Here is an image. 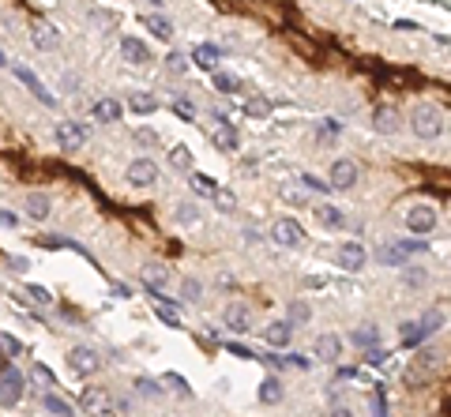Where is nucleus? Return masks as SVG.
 <instances>
[{
	"instance_id": "f257e3e1",
	"label": "nucleus",
	"mask_w": 451,
	"mask_h": 417,
	"mask_svg": "<svg viewBox=\"0 0 451 417\" xmlns=\"http://www.w3.org/2000/svg\"><path fill=\"white\" fill-rule=\"evenodd\" d=\"M410 131L417 139H440V131H444V113H440V105L417 102L410 109Z\"/></svg>"
},
{
	"instance_id": "f03ea898",
	"label": "nucleus",
	"mask_w": 451,
	"mask_h": 417,
	"mask_svg": "<svg viewBox=\"0 0 451 417\" xmlns=\"http://www.w3.org/2000/svg\"><path fill=\"white\" fill-rule=\"evenodd\" d=\"M27 380L19 376V368H12V361H0V406L4 410H15L23 402Z\"/></svg>"
},
{
	"instance_id": "7ed1b4c3",
	"label": "nucleus",
	"mask_w": 451,
	"mask_h": 417,
	"mask_svg": "<svg viewBox=\"0 0 451 417\" xmlns=\"http://www.w3.org/2000/svg\"><path fill=\"white\" fill-rule=\"evenodd\" d=\"M357 181H361V166H357L354 158H335V162H331V169H327V184H331L335 192L354 188Z\"/></svg>"
},
{
	"instance_id": "20e7f679",
	"label": "nucleus",
	"mask_w": 451,
	"mask_h": 417,
	"mask_svg": "<svg viewBox=\"0 0 451 417\" xmlns=\"http://www.w3.org/2000/svg\"><path fill=\"white\" fill-rule=\"evenodd\" d=\"M68 368L75 376H98V372H102V354H98L94 346H72Z\"/></svg>"
},
{
	"instance_id": "39448f33",
	"label": "nucleus",
	"mask_w": 451,
	"mask_h": 417,
	"mask_svg": "<svg viewBox=\"0 0 451 417\" xmlns=\"http://www.w3.org/2000/svg\"><path fill=\"white\" fill-rule=\"evenodd\" d=\"M402 218H406V229L410 233H433L436 229V207H428V203H414V207H406L402 211Z\"/></svg>"
},
{
	"instance_id": "423d86ee",
	"label": "nucleus",
	"mask_w": 451,
	"mask_h": 417,
	"mask_svg": "<svg viewBox=\"0 0 451 417\" xmlns=\"http://www.w3.org/2000/svg\"><path fill=\"white\" fill-rule=\"evenodd\" d=\"M271 240L282 245V248H301L305 245V229H301L297 218H279V222L271 226Z\"/></svg>"
},
{
	"instance_id": "0eeeda50",
	"label": "nucleus",
	"mask_w": 451,
	"mask_h": 417,
	"mask_svg": "<svg viewBox=\"0 0 451 417\" xmlns=\"http://www.w3.org/2000/svg\"><path fill=\"white\" fill-rule=\"evenodd\" d=\"M128 184L132 188H151V184H158V177H162V169H158V162H151V158H136L128 166Z\"/></svg>"
},
{
	"instance_id": "6e6552de",
	"label": "nucleus",
	"mask_w": 451,
	"mask_h": 417,
	"mask_svg": "<svg viewBox=\"0 0 451 417\" xmlns=\"http://www.w3.org/2000/svg\"><path fill=\"white\" fill-rule=\"evenodd\" d=\"M433 368H436V354H428V349H425V354H417L410 365H406L402 383H406V387H421V383L433 376Z\"/></svg>"
},
{
	"instance_id": "1a4fd4ad",
	"label": "nucleus",
	"mask_w": 451,
	"mask_h": 417,
	"mask_svg": "<svg viewBox=\"0 0 451 417\" xmlns=\"http://www.w3.org/2000/svg\"><path fill=\"white\" fill-rule=\"evenodd\" d=\"M222 323H226V331L248 335L252 331V309H248L245 301H229L226 309H222Z\"/></svg>"
},
{
	"instance_id": "9d476101",
	"label": "nucleus",
	"mask_w": 451,
	"mask_h": 417,
	"mask_svg": "<svg viewBox=\"0 0 451 417\" xmlns=\"http://www.w3.org/2000/svg\"><path fill=\"white\" fill-rule=\"evenodd\" d=\"M53 136H57V147L61 150H80L87 143V128H80L75 120H61V124L53 128Z\"/></svg>"
},
{
	"instance_id": "9b49d317",
	"label": "nucleus",
	"mask_w": 451,
	"mask_h": 417,
	"mask_svg": "<svg viewBox=\"0 0 451 417\" xmlns=\"http://www.w3.org/2000/svg\"><path fill=\"white\" fill-rule=\"evenodd\" d=\"M15 79H19V83H23V86H27V91H30V94H34V98H38V102H42V105H49V109H53V105H57V98H53V94L46 91V83H42V79H38V75H34V72H30V68H27V64H15Z\"/></svg>"
},
{
	"instance_id": "f8f14e48",
	"label": "nucleus",
	"mask_w": 451,
	"mask_h": 417,
	"mask_svg": "<svg viewBox=\"0 0 451 417\" xmlns=\"http://www.w3.org/2000/svg\"><path fill=\"white\" fill-rule=\"evenodd\" d=\"M399 120H402V113L395 105H376L372 109V128H376L380 136H395V131H399Z\"/></svg>"
},
{
	"instance_id": "ddd939ff",
	"label": "nucleus",
	"mask_w": 451,
	"mask_h": 417,
	"mask_svg": "<svg viewBox=\"0 0 451 417\" xmlns=\"http://www.w3.org/2000/svg\"><path fill=\"white\" fill-rule=\"evenodd\" d=\"M312 349H316V361H324V365H335V361L343 357V338L327 331V335L316 338V346H312Z\"/></svg>"
},
{
	"instance_id": "4468645a",
	"label": "nucleus",
	"mask_w": 451,
	"mask_h": 417,
	"mask_svg": "<svg viewBox=\"0 0 451 417\" xmlns=\"http://www.w3.org/2000/svg\"><path fill=\"white\" fill-rule=\"evenodd\" d=\"M263 342L274 346V349H286V346L293 342V323H290V320H274V323H267V331H263Z\"/></svg>"
},
{
	"instance_id": "2eb2a0df",
	"label": "nucleus",
	"mask_w": 451,
	"mask_h": 417,
	"mask_svg": "<svg viewBox=\"0 0 451 417\" xmlns=\"http://www.w3.org/2000/svg\"><path fill=\"white\" fill-rule=\"evenodd\" d=\"M30 41H34V49H42V53L61 49V34H57V27H49V23H34V30H30Z\"/></svg>"
},
{
	"instance_id": "dca6fc26",
	"label": "nucleus",
	"mask_w": 451,
	"mask_h": 417,
	"mask_svg": "<svg viewBox=\"0 0 451 417\" xmlns=\"http://www.w3.org/2000/svg\"><path fill=\"white\" fill-rule=\"evenodd\" d=\"M369 259V252L357 245V240H346L343 248H338V263H343V271H361Z\"/></svg>"
},
{
	"instance_id": "f3484780",
	"label": "nucleus",
	"mask_w": 451,
	"mask_h": 417,
	"mask_svg": "<svg viewBox=\"0 0 451 417\" xmlns=\"http://www.w3.org/2000/svg\"><path fill=\"white\" fill-rule=\"evenodd\" d=\"M428 338V331H425V323L421 320H402V327H399V342H402V349H417Z\"/></svg>"
},
{
	"instance_id": "a211bd4d",
	"label": "nucleus",
	"mask_w": 451,
	"mask_h": 417,
	"mask_svg": "<svg viewBox=\"0 0 451 417\" xmlns=\"http://www.w3.org/2000/svg\"><path fill=\"white\" fill-rule=\"evenodd\" d=\"M23 211L34 218V222H46L49 211H53V200L46 192H27V200H23Z\"/></svg>"
},
{
	"instance_id": "6ab92c4d",
	"label": "nucleus",
	"mask_w": 451,
	"mask_h": 417,
	"mask_svg": "<svg viewBox=\"0 0 451 417\" xmlns=\"http://www.w3.org/2000/svg\"><path fill=\"white\" fill-rule=\"evenodd\" d=\"M109 406H113V399H109L106 391H83V399H80V410L91 413V417H102Z\"/></svg>"
},
{
	"instance_id": "aec40b11",
	"label": "nucleus",
	"mask_w": 451,
	"mask_h": 417,
	"mask_svg": "<svg viewBox=\"0 0 451 417\" xmlns=\"http://www.w3.org/2000/svg\"><path fill=\"white\" fill-rule=\"evenodd\" d=\"M143 282H147V290H155L158 297H166V282H170V271L162 267V263H147V267H143Z\"/></svg>"
},
{
	"instance_id": "412c9836",
	"label": "nucleus",
	"mask_w": 451,
	"mask_h": 417,
	"mask_svg": "<svg viewBox=\"0 0 451 417\" xmlns=\"http://www.w3.org/2000/svg\"><path fill=\"white\" fill-rule=\"evenodd\" d=\"M91 117L98 120V124H113V120H120V102L117 98H98V102L91 105Z\"/></svg>"
},
{
	"instance_id": "4be33fe9",
	"label": "nucleus",
	"mask_w": 451,
	"mask_h": 417,
	"mask_svg": "<svg viewBox=\"0 0 451 417\" xmlns=\"http://www.w3.org/2000/svg\"><path fill=\"white\" fill-rule=\"evenodd\" d=\"M120 57H125L128 64H147L151 60V49L143 46L139 38H120Z\"/></svg>"
},
{
	"instance_id": "5701e85b",
	"label": "nucleus",
	"mask_w": 451,
	"mask_h": 417,
	"mask_svg": "<svg viewBox=\"0 0 451 417\" xmlns=\"http://www.w3.org/2000/svg\"><path fill=\"white\" fill-rule=\"evenodd\" d=\"M316 222H320L324 229H343L346 226V214L338 211L335 203H316Z\"/></svg>"
},
{
	"instance_id": "b1692460",
	"label": "nucleus",
	"mask_w": 451,
	"mask_h": 417,
	"mask_svg": "<svg viewBox=\"0 0 451 417\" xmlns=\"http://www.w3.org/2000/svg\"><path fill=\"white\" fill-rule=\"evenodd\" d=\"M282 394H286V387H282L279 376H267V380L260 383V402H263V406H279Z\"/></svg>"
},
{
	"instance_id": "393cba45",
	"label": "nucleus",
	"mask_w": 451,
	"mask_h": 417,
	"mask_svg": "<svg viewBox=\"0 0 451 417\" xmlns=\"http://www.w3.org/2000/svg\"><path fill=\"white\" fill-rule=\"evenodd\" d=\"M143 27H147V30H151V34H155V38H162V41H166V38H173V23H170L166 15H158V12L143 15Z\"/></svg>"
},
{
	"instance_id": "a878e982",
	"label": "nucleus",
	"mask_w": 451,
	"mask_h": 417,
	"mask_svg": "<svg viewBox=\"0 0 451 417\" xmlns=\"http://www.w3.org/2000/svg\"><path fill=\"white\" fill-rule=\"evenodd\" d=\"M350 342L361 346V349H376L380 346V331L372 323H365V327H357V331H350Z\"/></svg>"
},
{
	"instance_id": "bb28decb",
	"label": "nucleus",
	"mask_w": 451,
	"mask_h": 417,
	"mask_svg": "<svg viewBox=\"0 0 451 417\" xmlns=\"http://www.w3.org/2000/svg\"><path fill=\"white\" fill-rule=\"evenodd\" d=\"M218 57H222V53H218V46H211V41H203V46L192 49V60L200 64V68H215Z\"/></svg>"
},
{
	"instance_id": "cd10ccee",
	"label": "nucleus",
	"mask_w": 451,
	"mask_h": 417,
	"mask_svg": "<svg viewBox=\"0 0 451 417\" xmlns=\"http://www.w3.org/2000/svg\"><path fill=\"white\" fill-rule=\"evenodd\" d=\"M42 406H46V413H53V417H72L75 410L64 399H57L53 391H42Z\"/></svg>"
},
{
	"instance_id": "c85d7f7f",
	"label": "nucleus",
	"mask_w": 451,
	"mask_h": 417,
	"mask_svg": "<svg viewBox=\"0 0 451 417\" xmlns=\"http://www.w3.org/2000/svg\"><path fill=\"white\" fill-rule=\"evenodd\" d=\"M189 184H192V192H200V195H218V181L215 177H207V173H189Z\"/></svg>"
},
{
	"instance_id": "c756f323",
	"label": "nucleus",
	"mask_w": 451,
	"mask_h": 417,
	"mask_svg": "<svg viewBox=\"0 0 451 417\" xmlns=\"http://www.w3.org/2000/svg\"><path fill=\"white\" fill-rule=\"evenodd\" d=\"M128 109H132V113H155V109H158V98L136 91V94L128 98Z\"/></svg>"
},
{
	"instance_id": "7c9ffc66",
	"label": "nucleus",
	"mask_w": 451,
	"mask_h": 417,
	"mask_svg": "<svg viewBox=\"0 0 451 417\" xmlns=\"http://www.w3.org/2000/svg\"><path fill=\"white\" fill-rule=\"evenodd\" d=\"M200 297H203V282H200V278H192V274H189V278H181V301L196 304Z\"/></svg>"
},
{
	"instance_id": "2f4dec72",
	"label": "nucleus",
	"mask_w": 451,
	"mask_h": 417,
	"mask_svg": "<svg viewBox=\"0 0 451 417\" xmlns=\"http://www.w3.org/2000/svg\"><path fill=\"white\" fill-rule=\"evenodd\" d=\"M376 263H388V267H402V263H406V256H402L399 248H395V240H391V245L376 248Z\"/></svg>"
},
{
	"instance_id": "473e14b6",
	"label": "nucleus",
	"mask_w": 451,
	"mask_h": 417,
	"mask_svg": "<svg viewBox=\"0 0 451 417\" xmlns=\"http://www.w3.org/2000/svg\"><path fill=\"white\" fill-rule=\"evenodd\" d=\"M170 166H173V169H181V173H189V169H192V150L177 143V147L170 150Z\"/></svg>"
},
{
	"instance_id": "72a5a7b5",
	"label": "nucleus",
	"mask_w": 451,
	"mask_h": 417,
	"mask_svg": "<svg viewBox=\"0 0 451 417\" xmlns=\"http://www.w3.org/2000/svg\"><path fill=\"white\" fill-rule=\"evenodd\" d=\"M215 143L222 147V150H237V147H241V136H237V128L222 124V128H218V136H215Z\"/></svg>"
},
{
	"instance_id": "f704fd0d",
	"label": "nucleus",
	"mask_w": 451,
	"mask_h": 417,
	"mask_svg": "<svg viewBox=\"0 0 451 417\" xmlns=\"http://www.w3.org/2000/svg\"><path fill=\"white\" fill-rule=\"evenodd\" d=\"M136 394H143V399H158V394H162V383L151 380V376H136Z\"/></svg>"
},
{
	"instance_id": "c9c22d12",
	"label": "nucleus",
	"mask_w": 451,
	"mask_h": 417,
	"mask_svg": "<svg viewBox=\"0 0 451 417\" xmlns=\"http://www.w3.org/2000/svg\"><path fill=\"white\" fill-rule=\"evenodd\" d=\"M215 86L222 94H237L241 91V79H237V75H229V72H215Z\"/></svg>"
},
{
	"instance_id": "e433bc0d",
	"label": "nucleus",
	"mask_w": 451,
	"mask_h": 417,
	"mask_svg": "<svg viewBox=\"0 0 451 417\" xmlns=\"http://www.w3.org/2000/svg\"><path fill=\"white\" fill-rule=\"evenodd\" d=\"M177 222H181V226L200 222V203H177Z\"/></svg>"
},
{
	"instance_id": "4c0bfd02",
	"label": "nucleus",
	"mask_w": 451,
	"mask_h": 417,
	"mask_svg": "<svg viewBox=\"0 0 451 417\" xmlns=\"http://www.w3.org/2000/svg\"><path fill=\"white\" fill-rule=\"evenodd\" d=\"M309 316H312V309L305 301H293L290 304V323H309Z\"/></svg>"
},
{
	"instance_id": "58836bf2",
	"label": "nucleus",
	"mask_w": 451,
	"mask_h": 417,
	"mask_svg": "<svg viewBox=\"0 0 451 417\" xmlns=\"http://www.w3.org/2000/svg\"><path fill=\"white\" fill-rule=\"evenodd\" d=\"M15 354H19V342L12 335H0V361H12Z\"/></svg>"
},
{
	"instance_id": "ea45409f",
	"label": "nucleus",
	"mask_w": 451,
	"mask_h": 417,
	"mask_svg": "<svg viewBox=\"0 0 451 417\" xmlns=\"http://www.w3.org/2000/svg\"><path fill=\"white\" fill-rule=\"evenodd\" d=\"M421 323H425V331L433 335V331H440L444 327V312H436V309H428L425 316H421Z\"/></svg>"
},
{
	"instance_id": "a19ab883",
	"label": "nucleus",
	"mask_w": 451,
	"mask_h": 417,
	"mask_svg": "<svg viewBox=\"0 0 451 417\" xmlns=\"http://www.w3.org/2000/svg\"><path fill=\"white\" fill-rule=\"evenodd\" d=\"M30 380H34L38 387H53V372H49L46 365H34V368H30Z\"/></svg>"
},
{
	"instance_id": "79ce46f5",
	"label": "nucleus",
	"mask_w": 451,
	"mask_h": 417,
	"mask_svg": "<svg viewBox=\"0 0 451 417\" xmlns=\"http://www.w3.org/2000/svg\"><path fill=\"white\" fill-rule=\"evenodd\" d=\"M166 383H170V387H173V391H177V394H181V399H192V391H189V383H184V380L177 376V372H166Z\"/></svg>"
},
{
	"instance_id": "37998d69",
	"label": "nucleus",
	"mask_w": 451,
	"mask_h": 417,
	"mask_svg": "<svg viewBox=\"0 0 451 417\" xmlns=\"http://www.w3.org/2000/svg\"><path fill=\"white\" fill-rule=\"evenodd\" d=\"M301 188H309V192H327L331 184L320 181V177H312V173H305V177H301Z\"/></svg>"
},
{
	"instance_id": "c03bdc74",
	"label": "nucleus",
	"mask_w": 451,
	"mask_h": 417,
	"mask_svg": "<svg viewBox=\"0 0 451 417\" xmlns=\"http://www.w3.org/2000/svg\"><path fill=\"white\" fill-rule=\"evenodd\" d=\"M406 271H410V274H402V282H406V286H425V271L421 267H406Z\"/></svg>"
},
{
	"instance_id": "a18cd8bd",
	"label": "nucleus",
	"mask_w": 451,
	"mask_h": 417,
	"mask_svg": "<svg viewBox=\"0 0 451 417\" xmlns=\"http://www.w3.org/2000/svg\"><path fill=\"white\" fill-rule=\"evenodd\" d=\"M166 68L181 75L184 68H189V60H184V53H170V57H166Z\"/></svg>"
},
{
	"instance_id": "49530a36",
	"label": "nucleus",
	"mask_w": 451,
	"mask_h": 417,
	"mask_svg": "<svg viewBox=\"0 0 451 417\" xmlns=\"http://www.w3.org/2000/svg\"><path fill=\"white\" fill-rule=\"evenodd\" d=\"M27 293H30V297H34L38 304H53V297H49L46 286H27Z\"/></svg>"
},
{
	"instance_id": "de8ad7c7",
	"label": "nucleus",
	"mask_w": 451,
	"mask_h": 417,
	"mask_svg": "<svg viewBox=\"0 0 451 417\" xmlns=\"http://www.w3.org/2000/svg\"><path fill=\"white\" fill-rule=\"evenodd\" d=\"M158 316H162V320H166L170 327H181V320H177V312H173L170 304H158Z\"/></svg>"
},
{
	"instance_id": "09e8293b",
	"label": "nucleus",
	"mask_w": 451,
	"mask_h": 417,
	"mask_svg": "<svg viewBox=\"0 0 451 417\" xmlns=\"http://www.w3.org/2000/svg\"><path fill=\"white\" fill-rule=\"evenodd\" d=\"M136 139H139L143 147H155V143H158V136H155L151 128H139V131H136Z\"/></svg>"
},
{
	"instance_id": "8fccbe9b",
	"label": "nucleus",
	"mask_w": 451,
	"mask_h": 417,
	"mask_svg": "<svg viewBox=\"0 0 451 417\" xmlns=\"http://www.w3.org/2000/svg\"><path fill=\"white\" fill-rule=\"evenodd\" d=\"M0 229H19V218L12 211H0Z\"/></svg>"
},
{
	"instance_id": "3c124183",
	"label": "nucleus",
	"mask_w": 451,
	"mask_h": 417,
	"mask_svg": "<svg viewBox=\"0 0 451 417\" xmlns=\"http://www.w3.org/2000/svg\"><path fill=\"white\" fill-rule=\"evenodd\" d=\"M173 109H177V113H181L184 120H192V117H196V105H192V102H184V98H181V102L173 105Z\"/></svg>"
},
{
	"instance_id": "603ef678",
	"label": "nucleus",
	"mask_w": 451,
	"mask_h": 417,
	"mask_svg": "<svg viewBox=\"0 0 451 417\" xmlns=\"http://www.w3.org/2000/svg\"><path fill=\"white\" fill-rule=\"evenodd\" d=\"M215 200H218V207H222V211H234V207H237V200H234L229 192H218Z\"/></svg>"
},
{
	"instance_id": "864d4df0",
	"label": "nucleus",
	"mask_w": 451,
	"mask_h": 417,
	"mask_svg": "<svg viewBox=\"0 0 451 417\" xmlns=\"http://www.w3.org/2000/svg\"><path fill=\"white\" fill-rule=\"evenodd\" d=\"M327 417H354V410H350V406H331V413Z\"/></svg>"
},
{
	"instance_id": "5fc2aeb1",
	"label": "nucleus",
	"mask_w": 451,
	"mask_h": 417,
	"mask_svg": "<svg viewBox=\"0 0 451 417\" xmlns=\"http://www.w3.org/2000/svg\"><path fill=\"white\" fill-rule=\"evenodd\" d=\"M0 68H8V57H4V49H0Z\"/></svg>"
},
{
	"instance_id": "6e6d98bb",
	"label": "nucleus",
	"mask_w": 451,
	"mask_h": 417,
	"mask_svg": "<svg viewBox=\"0 0 451 417\" xmlns=\"http://www.w3.org/2000/svg\"><path fill=\"white\" fill-rule=\"evenodd\" d=\"M147 4H151V8H162V4H166V0H147Z\"/></svg>"
}]
</instances>
